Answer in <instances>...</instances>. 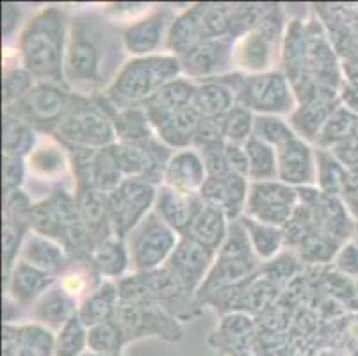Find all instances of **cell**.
<instances>
[{"mask_svg":"<svg viewBox=\"0 0 358 356\" xmlns=\"http://www.w3.org/2000/svg\"><path fill=\"white\" fill-rule=\"evenodd\" d=\"M232 98L229 91L220 86H205L194 94V104L203 111L205 114H220L229 109Z\"/></svg>","mask_w":358,"mask_h":356,"instance_id":"cell-19","label":"cell"},{"mask_svg":"<svg viewBox=\"0 0 358 356\" xmlns=\"http://www.w3.org/2000/svg\"><path fill=\"white\" fill-rule=\"evenodd\" d=\"M31 255H34V260L38 262V266H43V267L59 266V260H61L59 251L45 243L34 244V248H31Z\"/></svg>","mask_w":358,"mask_h":356,"instance_id":"cell-30","label":"cell"},{"mask_svg":"<svg viewBox=\"0 0 358 356\" xmlns=\"http://www.w3.org/2000/svg\"><path fill=\"white\" fill-rule=\"evenodd\" d=\"M178 66L175 59H145L130 63L116 83V91L127 100H141L154 93L162 83L177 75Z\"/></svg>","mask_w":358,"mask_h":356,"instance_id":"cell-3","label":"cell"},{"mask_svg":"<svg viewBox=\"0 0 358 356\" xmlns=\"http://www.w3.org/2000/svg\"><path fill=\"white\" fill-rule=\"evenodd\" d=\"M250 127V114L243 109L232 111V114L229 116V122H227V130H229V136L234 139H243L248 132Z\"/></svg>","mask_w":358,"mask_h":356,"instance_id":"cell-29","label":"cell"},{"mask_svg":"<svg viewBox=\"0 0 358 356\" xmlns=\"http://www.w3.org/2000/svg\"><path fill=\"white\" fill-rule=\"evenodd\" d=\"M150 200H152V189L148 185L138 184V182H129L123 185L113 198L116 225H120L122 230L132 227L143 214L146 205L150 204Z\"/></svg>","mask_w":358,"mask_h":356,"instance_id":"cell-6","label":"cell"},{"mask_svg":"<svg viewBox=\"0 0 358 356\" xmlns=\"http://www.w3.org/2000/svg\"><path fill=\"white\" fill-rule=\"evenodd\" d=\"M29 87V77L24 73V71H15L13 75H9L6 78V98L18 97V94L24 93Z\"/></svg>","mask_w":358,"mask_h":356,"instance_id":"cell-31","label":"cell"},{"mask_svg":"<svg viewBox=\"0 0 358 356\" xmlns=\"http://www.w3.org/2000/svg\"><path fill=\"white\" fill-rule=\"evenodd\" d=\"M223 55L224 50L221 48V45H203L191 54V64H187V68H191L193 71H200V73L209 71L223 61Z\"/></svg>","mask_w":358,"mask_h":356,"instance_id":"cell-24","label":"cell"},{"mask_svg":"<svg viewBox=\"0 0 358 356\" xmlns=\"http://www.w3.org/2000/svg\"><path fill=\"white\" fill-rule=\"evenodd\" d=\"M159 118V130L166 141L173 145H185L193 137L196 129V116L193 111H171V113H161Z\"/></svg>","mask_w":358,"mask_h":356,"instance_id":"cell-10","label":"cell"},{"mask_svg":"<svg viewBox=\"0 0 358 356\" xmlns=\"http://www.w3.org/2000/svg\"><path fill=\"white\" fill-rule=\"evenodd\" d=\"M63 134L84 145H103L113 137L106 118L95 109H77L64 120Z\"/></svg>","mask_w":358,"mask_h":356,"instance_id":"cell-5","label":"cell"},{"mask_svg":"<svg viewBox=\"0 0 358 356\" xmlns=\"http://www.w3.org/2000/svg\"><path fill=\"white\" fill-rule=\"evenodd\" d=\"M260 127H262V130H259V132H262L264 136L269 137V139H273V141H280L282 137L289 141V137H291V134H287V130L284 129V125L275 123L273 120H260L259 129Z\"/></svg>","mask_w":358,"mask_h":356,"instance_id":"cell-33","label":"cell"},{"mask_svg":"<svg viewBox=\"0 0 358 356\" xmlns=\"http://www.w3.org/2000/svg\"><path fill=\"white\" fill-rule=\"evenodd\" d=\"M31 168L43 175H52L63 169V157L55 148H43L32 155Z\"/></svg>","mask_w":358,"mask_h":356,"instance_id":"cell-26","label":"cell"},{"mask_svg":"<svg viewBox=\"0 0 358 356\" xmlns=\"http://www.w3.org/2000/svg\"><path fill=\"white\" fill-rule=\"evenodd\" d=\"M100 266L106 267L109 273H120L125 264V257H123V251L120 246H115V244H107L106 248H102L99 257Z\"/></svg>","mask_w":358,"mask_h":356,"instance_id":"cell-28","label":"cell"},{"mask_svg":"<svg viewBox=\"0 0 358 356\" xmlns=\"http://www.w3.org/2000/svg\"><path fill=\"white\" fill-rule=\"evenodd\" d=\"M32 145V136L22 123L8 120L4 125V146L9 155H22Z\"/></svg>","mask_w":358,"mask_h":356,"instance_id":"cell-21","label":"cell"},{"mask_svg":"<svg viewBox=\"0 0 358 356\" xmlns=\"http://www.w3.org/2000/svg\"><path fill=\"white\" fill-rule=\"evenodd\" d=\"M250 91H252L250 94H252L255 106H259V109H285L287 106V90H285L282 77L278 75L257 78Z\"/></svg>","mask_w":358,"mask_h":356,"instance_id":"cell-11","label":"cell"},{"mask_svg":"<svg viewBox=\"0 0 358 356\" xmlns=\"http://www.w3.org/2000/svg\"><path fill=\"white\" fill-rule=\"evenodd\" d=\"M22 52L31 71L59 80L63 57V24L55 11L32 22L22 39Z\"/></svg>","mask_w":358,"mask_h":356,"instance_id":"cell-2","label":"cell"},{"mask_svg":"<svg viewBox=\"0 0 358 356\" xmlns=\"http://www.w3.org/2000/svg\"><path fill=\"white\" fill-rule=\"evenodd\" d=\"M120 333L110 325H99L87 335V344L96 353H110L118 348Z\"/></svg>","mask_w":358,"mask_h":356,"instance_id":"cell-25","label":"cell"},{"mask_svg":"<svg viewBox=\"0 0 358 356\" xmlns=\"http://www.w3.org/2000/svg\"><path fill=\"white\" fill-rule=\"evenodd\" d=\"M47 283L48 278L45 274H41L40 271L22 266L20 269L16 271L13 290H15L16 298H31V296L40 292Z\"/></svg>","mask_w":358,"mask_h":356,"instance_id":"cell-20","label":"cell"},{"mask_svg":"<svg viewBox=\"0 0 358 356\" xmlns=\"http://www.w3.org/2000/svg\"><path fill=\"white\" fill-rule=\"evenodd\" d=\"M173 243L171 232L164 225L159 223L155 218H150L134 235L132 251H134L136 266L141 269L157 266L173 248Z\"/></svg>","mask_w":358,"mask_h":356,"instance_id":"cell-4","label":"cell"},{"mask_svg":"<svg viewBox=\"0 0 358 356\" xmlns=\"http://www.w3.org/2000/svg\"><path fill=\"white\" fill-rule=\"evenodd\" d=\"M113 39L95 22H77L73 25L68 75L79 84H99L106 80L113 64Z\"/></svg>","mask_w":358,"mask_h":356,"instance_id":"cell-1","label":"cell"},{"mask_svg":"<svg viewBox=\"0 0 358 356\" xmlns=\"http://www.w3.org/2000/svg\"><path fill=\"white\" fill-rule=\"evenodd\" d=\"M25 113L38 123H47L59 120L64 109V97L54 87L41 86L31 91L24 100Z\"/></svg>","mask_w":358,"mask_h":356,"instance_id":"cell-9","label":"cell"},{"mask_svg":"<svg viewBox=\"0 0 358 356\" xmlns=\"http://www.w3.org/2000/svg\"><path fill=\"white\" fill-rule=\"evenodd\" d=\"M168 176L180 189H191L203 180V169L193 153H184L169 164Z\"/></svg>","mask_w":358,"mask_h":356,"instance_id":"cell-13","label":"cell"},{"mask_svg":"<svg viewBox=\"0 0 358 356\" xmlns=\"http://www.w3.org/2000/svg\"><path fill=\"white\" fill-rule=\"evenodd\" d=\"M54 351V339L41 328H24L4 337V356H52Z\"/></svg>","mask_w":358,"mask_h":356,"instance_id":"cell-7","label":"cell"},{"mask_svg":"<svg viewBox=\"0 0 358 356\" xmlns=\"http://www.w3.org/2000/svg\"><path fill=\"white\" fill-rule=\"evenodd\" d=\"M207 264H209V253L194 241H184L171 260V267L177 273L178 280H182L187 287L194 285L200 280Z\"/></svg>","mask_w":358,"mask_h":356,"instance_id":"cell-8","label":"cell"},{"mask_svg":"<svg viewBox=\"0 0 358 356\" xmlns=\"http://www.w3.org/2000/svg\"><path fill=\"white\" fill-rule=\"evenodd\" d=\"M22 180V166L18 159H8L4 164V182L6 189H13Z\"/></svg>","mask_w":358,"mask_h":356,"instance_id":"cell-32","label":"cell"},{"mask_svg":"<svg viewBox=\"0 0 358 356\" xmlns=\"http://www.w3.org/2000/svg\"><path fill=\"white\" fill-rule=\"evenodd\" d=\"M159 208H161L164 220H168L173 227L182 228L193 220V211H191V200L182 198L180 194L171 191H166L162 194L161 201H159Z\"/></svg>","mask_w":358,"mask_h":356,"instance_id":"cell-16","label":"cell"},{"mask_svg":"<svg viewBox=\"0 0 358 356\" xmlns=\"http://www.w3.org/2000/svg\"><path fill=\"white\" fill-rule=\"evenodd\" d=\"M191 232H193L194 239L201 243V246H214L220 243L221 235H223V220H221L220 211L216 208H203L200 214L193 220L191 225Z\"/></svg>","mask_w":358,"mask_h":356,"instance_id":"cell-15","label":"cell"},{"mask_svg":"<svg viewBox=\"0 0 358 356\" xmlns=\"http://www.w3.org/2000/svg\"><path fill=\"white\" fill-rule=\"evenodd\" d=\"M113 290L106 289L100 290L96 296L91 298V301H87V305L84 306L83 312H80V321L84 325H100L103 322V319L107 318V313L113 308Z\"/></svg>","mask_w":358,"mask_h":356,"instance_id":"cell-22","label":"cell"},{"mask_svg":"<svg viewBox=\"0 0 358 356\" xmlns=\"http://www.w3.org/2000/svg\"><path fill=\"white\" fill-rule=\"evenodd\" d=\"M229 162L230 166L234 164V168L239 169V171H246V157L237 148H229Z\"/></svg>","mask_w":358,"mask_h":356,"instance_id":"cell-34","label":"cell"},{"mask_svg":"<svg viewBox=\"0 0 358 356\" xmlns=\"http://www.w3.org/2000/svg\"><path fill=\"white\" fill-rule=\"evenodd\" d=\"M87 339L83 326L77 319L66 322L55 342V356H79L86 346Z\"/></svg>","mask_w":358,"mask_h":356,"instance_id":"cell-17","label":"cell"},{"mask_svg":"<svg viewBox=\"0 0 358 356\" xmlns=\"http://www.w3.org/2000/svg\"><path fill=\"white\" fill-rule=\"evenodd\" d=\"M43 318L48 319L54 325H63V322H70V315L73 312L71 308V303L68 301L63 296H55V298H50L43 305Z\"/></svg>","mask_w":358,"mask_h":356,"instance_id":"cell-27","label":"cell"},{"mask_svg":"<svg viewBox=\"0 0 358 356\" xmlns=\"http://www.w3.org/2000/svg\"><path fill=\"white\" fill-rule=\"evenodd\" d=\"M162 29H164V18L162 16L157 15L145 20V22L134 25L127 32V47L130 48V52H136V54L154 50L159 41H161Z\"/></svg>","mask_w":358,"mask_h":356,"instance_id":"cell-12","label":"cell"},{"mask_svg":"<svg viewBox=\"0 0 358 356\" xmlns=\"http://www.w3.org/2000/svg\"><path fill=\"white\" fill-rule=\"evenodd\" d=\"M282 169L285 180H308L310 161H308L307 148L301 143H285L282 152Z\"/></svg>","mask_w":358,"mask_h":356,"instance_id":"cell-14","label":"cell"},{"mask_svg":"<svg viewBox=\"0 0 358 356\" xmlns=\"http://www.w3.org/2000/svg\"><path fill=\"white\" fill-rule=\"evenodd\" d=\"M191 98V90L185 84H168L157 91L154 98V107L161 113H171V111L182 109L187 100Z\"/></svg>","mask_w":358,"mask_h":356,"instance_id":"cell-18","label":"cell"},{"mask_svg":"<svg viewBox=\"0 0 358 356\" xmlns=\"http://www.w3.org/2000/svg\"><path fill=\"white\" fill-rule=\"evenodd\" d=\"M250 164L255 176H269L275 171V161H273L271 150L259 141H250L248 145Z\"/></svg>","mask_w":358,"mask_h":356,"instance_id":"cell-23","label":"cell"}]
</instances>
